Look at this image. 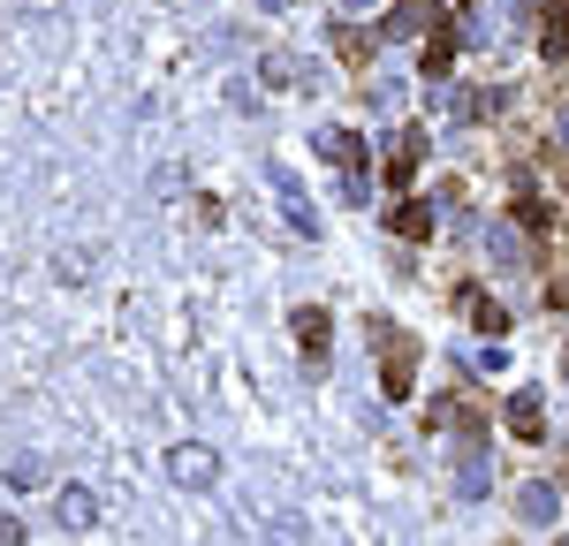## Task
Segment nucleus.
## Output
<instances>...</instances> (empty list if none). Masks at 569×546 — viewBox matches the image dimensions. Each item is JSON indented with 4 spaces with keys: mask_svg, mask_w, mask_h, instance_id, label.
Listing matches in <instances>:
<instances>
[{
    "mask_svg": "<svg viewBox=\"0 0 569 546\" xmlns=\"http://www.w3.org/2000/svg\"><path fill=\"white\" fill-rule=\"evenodd\" d=\"M380 350H388V380H380V395L402 403V395H410V372H418V342H410V334H395L388 318H372V357H380Z\"/></svg>",
    "mask_w": 569,
    "mask_h": 546,
    "instance_id": "f257e3e1",
    "label": "nucleus"
},
{
    "mask_svg": "<svg viewBox=\"0 0 569 546\" xmlns=\"http://www.w3.org/2000/svg\"><path fill=\"white\" fill-rule=\"evenodd\" d=\"M168 478H176V486H190V494H206V486L220 478V455L198 448V441H182V448L168 455Z\"/></svg>",
    "mask_w": 569,
    "mask_h": 546,
    "instance_id": "f03ea898",
    "label": "nucleus"
},
{
    "mask_svg": "<svg viewBox=\"0 0 569 546\" xmlns=\"http://www.w3.org/2000/svg\"><path fill=\"white\" fill-rule=\"evenodd\" d=\"M266 182H273V190H281V205H289V228H297V235H319V213H311L305 182L289 175V168H281V160H266Z\"/></svg>",
    "mask_w": 569,
    "mask_h": 546,
    "instance_id": "7ed1b4c3",
    "label": "nucleus"
},
{
    "mask_svg": "<svg viewBox=\"0 0 569 546\" xmlns=\"http://www.w3.org/2000/svg\"><path fill=\"white\" fill-rule=\"evenodd\" d=\"M289 326H297V342H305V364H311V372H327V326H335V318L319 312V304H297Z\"/></svg>",
    "mask_w": 569,
    "mask_h": 546,
    "instance_id": "20e7f679",
    "label": "nucleus"
},
{
    "mask_svg": "<svg viewBox=\"0 0 569 546\" xmlns=\"http://www.w3.org/2000/svg\"><path fill=\"white\" fill-rule=\"evenodd\" d=\"M517 516H525V524H562V486L531 478L525 494H517Z\"/></svg>",
    "mask_w": 569,
    "mask_h": 546,
    "instance_id": "39448f33",
    "label": "nucleus"
},
{
    "mask_svg": "<svg viewBox=\"0 0 569 546\" xmlns=\"http://www.w3.org/2000/svg\"><path fill=\"white\" fill-rule=\"evenodd\" d=\"M418 160H426V130H402V136H388V182L402 190V182L418 175Z\"/></svg>",
    "mask_w": 569,
    "mask_h": 546,
    "instance_id": "423d86ee",
    "label": "nucleus"
},
{
    "mask_svg": "<svg viewBox=\"0 0 569 546\" xmlns=\"http://www.w3.org/2000/svg\"><path fill=\"white\" fill-rule=\"evenodd\" d=\"M509 433H517V441H539V433H547V403H539L531 387L509 395Z\"/></svg>",
    "mask_w": 569,
    "mask_h": 546,
    "instance_id": "0eeeda50",
    "label": "nucleus"
},
{
    "mask_svg": "<svg viewBox=\"0 0 569 546\" xmlns=\"http://www.w3.org/2000/svg\"><path fill=\"white\" fill-rule=\"evenodd\" d=\"M311 144H319V152H327V160H335L342 175H365V144H357L350 130H319Z\"/></svg>",
    "mask_w": 569,
    "mask_h": 546,
    "instance_id": "6e6552de",
    "label": "nucleus"
},
{
    "mask_svg": "<svg viewBox=\"0 0 569 546\" xmlns=\"http://www.w3.org/2000/svg\"><path fill=\"white\" fill-rule=\"evenodd\" d=\"M456 312L471 318V326H486V334H501V326H509V312H501L486 289H456Z\"/></svg>",
    "mask_w": 569,
    "mask_h": 546,
    "instance_id": "1a4fd4ad",
    "label": "nucleus"
},
{
    "mask_svg": "<svg viewBox=\"0 0 569 546\" xmlns=\"http://www.w3.org/2000/svg\"><path fill=\"white\" fill-rule=\"evenodd\" d=\"M539 16H547L539 53H547V61H562V53H569V0H539Z\"/></svg>",
    "mask_w": 569,
    "mask_h": 546,
    "instance_id": "9d476101",
    "label": "nucleus"
},
{
    "mask_svg": "<svg viewBox=\"0 0 569 546\" xmlns=\"http://www.w3.org/2000/svg\"><path fill=\"white\" fill-rule=\"evenodd\" d=\"M426 23H433V0H395V8H388V23H380V31H388V39H418Z\"/></svg>",
    "mask_w": 569,
    "mask_h": 546,
    "instance_id": "9b49d317",
    "label": "nucleus"
},
{
    "mask_svg": "<svg viewBox=\"0 0 569 546\" xmlns=\"http://www.w3.org/2000/svg\"><path fill=\"white\" fill-rule=\"evenodd\" d=\"M388 228L402 235V243H426V235H433V205H418V198H402V205L388 213Z\"/></svg>",
    "mask_w": 569,
    "mask_h": 546,
    "instance_id": "f8f14e48",
    "label": "nucleus"
},
{
    "mask_svg": "<svg viewBox=\"0 0 569 546\" xmlns=\"http://www.w3.org/2000/svg\"><path fill=\"white\" fill-rule=\"evenodd\" d=\"M259 77H273V84H289V91H311V61L305 53H266Z\"/></svg>",
    "mask_w": 569,
    "mask_h": 546,
    "instance_id": "ddd939ff",
    "label": "nucleus"
},
{
    "mask_svg": "<svg viewBox=\"0 0 569 546\" xmlns=\"http://www.w3.org/2000/svg\"><path fill=\"white\" fill-rule=\"evenodd\" d=\"M456 46H463V31H448V23H440L433 39H426V77H433V84H448V61H456Z\"/></svg>",
    "mask_w": 569,
    "mask_h": 546,
    "instance_id": "4468645a",
    "label": "nucleus"
},
{
    "mask_svg": "<svg viewBox=\"0 0 569 546\" xmlns=\"http://www.w3.org/2000/svg\"><path fill=\"white\" fill-rule=\"evenodd\" d=\"M456 494H463V501L486 494V441H471V448H463V463H456Z\"/></svg>",
    "mask_w": 569,
    "mask_h": 546,
    "instance_id": "2eb2a0df",
    "label": "nucleus"
},
{
    "mask_svg": "<svg viewBox=\"0 0 569 546\" xmlns=\"http://www.w3.org/2000/svg\"><path fill=\"white\" fill-rule=\"evenodd\" d=\"M61 524H69V532H91V524H99V501H91L84 486H69V494H61Z\"/></svg>",
    "mask_w": 569,
    "mask_h": 546,
    "instance_id": "dca6fc26",
    "label": "nucleus"
},
{
    "mask_svg": "<svg viewBox=\"0 0 569 546\" xmlns=\"http://www.w3.org/2000/svg\"><path fill=\"white\" fill-rule=\"evenodd\" d=\"M486 251H493L501 266H525V235H517L509 221H493V228H486Z\"/></svg>",
    "mask_w": 569,
    "mask_h": 546,
    "instance_id": "f3484780",
    "label": "nucleus"
},
{
    "mask_svg": "<svg viewBox=\"0 0 569 546\" xmlns=\"http://www.w3.org/2000/svg\"><path fill=\"white\" fill-rule=\"evenodd\" d=\"M39 478H46V463H39V455H23V463H8V486H39Z\"/></svg>",
    "mask_w": 569,
    "mask_h": 546,
    "instance_id": "a211bd4d",
    "label": "nucleus"
},
{
    "mask_svg": "<svg viewBox=\"0 0 569 546\" xmlns=\"http://www.w3.org/2000/svg\"><path fill=\"white\" fill-rule=\"evenodd\" d=\"M266 532H273V546H305V524H297V516H273Z\"/></svg>",
    "mask_w": 569,
    "mask_h": 546,
    "instance_id": "6ab92c4d",
    "label": "nucleus"
},
{
    "mask_svg": "<svg viewBox=\"0 0 569 546\" xmlns=\"http://www.w3.org/2000/svg\"><path fill=\"white\" fill-rule=\"evenodd\" d=\"M259 8H266V16H289V8H297V0H259Z\"/></svg>",
    "mask_w": 569,
    "mask_h": 546,
    "instance_id": "aec40b11",
    "label": "nucleus"
},
{
    "mask_svg": "<svg viewBox=\"0 0 569 546\" xmlns=\"http://www.w3.org/2000/svg\"><path fill=\"white\" fill-rule=\"evenodd\" d=\"M342 8H380V0H342Z\"/></svg>",
    "mask_w": 569,
    "mask_h": 546,
    "instance_id": "412c9836",
    "label": "nucleus"
},
{
    "mask_svg": "<svg viewBox=\"0 0 569 546\" xmlns=\"http://www.w3.org/2000/svg\"><path fill=\"white\" fill-rule=\"evenodd\" d=\"M555 136H562V144H569V114H562V130H555Z\"/></svg>",
    "mask_w": 569,
    "mask_h": 546,
    "instance_id": "4be33fe9",
    "label": "nucleus"
},
{
    "mask_svg": "<svg viewBox=\"0 0 569 546\" xmlns=\"http://www.w3.org/2000/svg\"><path fill=\"white\" fill-rule=\"evenodd\" d=\"M562 486H569V471H562Z\"/></svg>",
    "mask_w": 569,
    "mask_h": 546,
    "instance_id": "5701e85b",
    "label": "nucleus"
}]
</instances>
